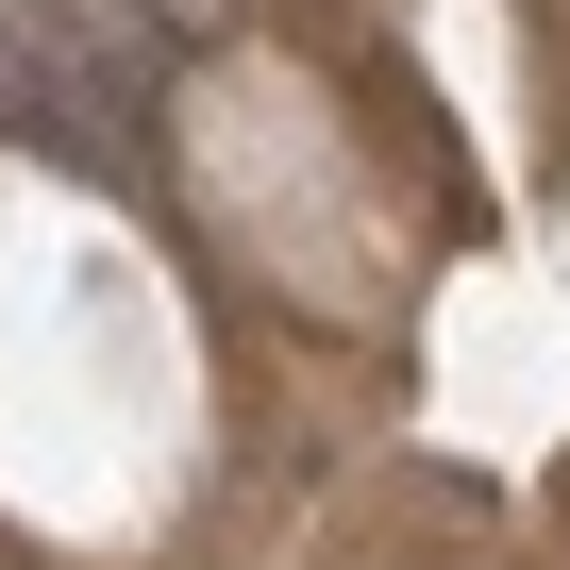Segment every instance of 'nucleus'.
Returning a JSON list of instances; mask_svg holds the SVG:
<instances>
[{"label":"nucleus","instance_id":"1","mask_svg":"<svg viewBox=\"0 0 570 570\" xmlns=\"http://www.w3.org/2000/svg\"><path fill=\"white\" fill-rule=\"evenodd\" d=\"M168 18H185V35H218V0H168Z\"/></svg>","mask_w":570,"mask_h":570}]
</instances>
